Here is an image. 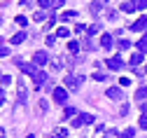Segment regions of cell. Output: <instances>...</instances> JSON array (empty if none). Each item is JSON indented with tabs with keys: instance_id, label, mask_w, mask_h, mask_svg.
<instances>
[{
	"instance_id": "obj_1",
	"label": "cell",
	"mask_w": 147,
	"mask_h": 138,
	"mask_svg": "<svg viewBox=\"0 0 147 138\" xmlns=\"http://www.w3.org/2000/svg\"><path fill=\"white\" fill-rule=\"evenodd\" d=\"M82 82H84V75H75V73H68V75L63 77V84H65V89H70V91L80 89V87H82Z\"/></svg>"
},
{
	"instance_id": "obj_2",
	"label": "cell",
	"mask_w": 147,
	"mask_h": 138,
	"mask_svg": "<svg viewBox=\"0 0 147 138\" xmlns=\"http://www.w3.org/2000/svg\"><path fill=\"white\" fill-rule=\"evenodd\" d=\"M84 124H94V115L84 112V115H77L75 120H72V126H75V129H80V126H84Z\"/></svg>"
},
{
	"instance_id": "obj_3",
	"label": "cell",
	"mask_w": 147,
	"mask_h": 138,
	"mask_svg": "<svg viewBox=\"0 0 147 138\" xmlns=\"http://www.w3.org/2000/svg\"><path fill=\"white\" fill-rule=\"evenodd\" d=\"M54 101H56L59 105H63L68 101V89L65 87H56V89H54Z\"/></svg>"
},
{
	"instance_id": "obj_4",
	"label": "cell",
	"mask_w": 147,
	"mask_h": 138,
	"mask_svg": "<svg viewBox=\"0 0 147 138\" xmlns=\"http://www.w3.org/2000/svg\"><path fill=\"white\" fill-rule=\"evenodd\" d=\"M33 63H35V66H47V63H49L47 52H35V54H33Z\"/></svg>"
},
{
	"instance_id": "obj_5",
	"label": "cell",
	"mask_w": 147,
	"mask_h": 138,
	"mask_svg": "<svg viewBox=\"0 0 147 138\" xmlns=\"http://www.w3.org/2000/svg\"><path fill=\"white\" fill-rule=\"evenodd\" d=\"M33 82H35V87H42V84H47L49 82V77H47V73L45 70H38L33 75Z\"/></svg>"
},
{
	"instance_id": "obj_6",
	"label": "cell",
	"mask_w": 147,
	"mask_h": 138,
	"mask_svg": "<svg viewBox=\"0 0 147 138\" xmlns=\"http://www.w3.org/2000/svg\"><path fill=\"white\" fill-rule=\"evenodd\" d=\"M105 94H107V98H112V101H121V98H124V91L119 87H110Z\"/></svg>"
},
{
	"instance_id": "obj_7",
	"label": "cell",
	"mask_w": 147,
	"mask_h": 138,
	"mask_svg": "<svg viewBox=\"0 0 147 138\" xmlns=\"http://www.w3.org/2000/svg\"><path fill=\"white\" fill-rule=\"evenodd\" d=\"M145 28H147V16H140L138 21L131 24V31H136V33H140V31H145Z\"/></svg>"
},
{
	"instance_id": "obj_8",
	"label": "cell",
	"mask_w": 147,
	"mask_h": 138,
	"mask_svg": "<svg viewBox=\"0 0 147 138\" xmlns=\"http://www.w3.org/2000/svg\"><path fill=\"white\" fill-rule=\"evenodd\" d=\"M107 68H112V70H121L124 68V61L119 56H112V58H107Z\"/></svg>"
},
{
	"instance_id": "obj_9",
	"label": "cell",
	"mask_w": 147,
	"mask_h": 138,
	"mask_svg": "<svg viewBox=\"0 0 147 138\" xmlns=\"http://www.w3.org/2000/svg\"><path fill=\"white\" fill-rule=\"evenodd\" d=\"M26 98H28V89H26V82L19 80V103H26Z\"/></svg>"
},
{
	"instance_id": "obj_10",
	"label": "cell",
	"mask_w": 147,
	"mask_h": 138,
	"mask_svg": "<svg viewBox=\"0 0 147 138\" xmlns=\"http://www.w3.org/2000/svg\"><path fill=\"white\" fill-rule=\"evenodd\" d=\"M100 47H103V49H110V47H112V35H110V33L100 35Z\"/></svg>"
},
{
	"instance_id": "obj_11",
	"label": "cell",
	"mask_w": 147,
	"mask_h": 138,
	"mask_svg": "<svg viewBox=\"0 0 147 138\" xmlns=\"http://www.w3.org/2000/svg\"><path fill=\"white\" fill-rule=\"evenodd\" d=\"M24 40H26V31H19L16 35H12V40H9V42H12V45H21Z\"/></svg>"
},
{
	"instance_id": "obj_12",
	"label": "cell",
	"mask_w": 147,
	"mask_h": 138,
	"mask_svg": "<svg viewBox=\"0 0 147 138\" xmlns=\"http://www.w3.org/2000/svg\"><path fill=\"white\" fill-rule=\"evenodd\" d=\"M136 47H138V52H140V54H147V33L138 40V45H136Z\"/></svg>"
},
{
	"instance_id": "obj_13",
	"label": "cell",
	"mask_w": 147,
	"mask_h": 138,
	"mask_svg": "<svg viewBox=\"0 0 147 138\" xmlns=\"http://www.w3.org/2000/svg\"><path fill=\"white\" fill-rule=\"evenodd\" d=\"M75 16H77V12H75V10H65V12L61 14V21H72Z\"/></svg>"
},
{
	"instance_id": "obj_14",
	"label": "cell",
	"mask_w": 147,
	"mask_h": 138,
	"mask_svg": "<svg viewBox=\"0 0 147 138\" xmlns=\"http://www.w3.org/2000/svg\"><path fill=\"white\" fill-rule=\"evenodd\" d=\"M142 58H145V56H142L140 52H138V54H133V56H131V66H133V68H138V66L142 63Z\"/></svg>"
},
{
	"instance_id": "obj_15",
	"label": "cell",
	"mask_w": 147,
	"mask_h": 138,
	"mask_svg": "<svg viewBox=\"0 0 147 138\" xmlns=\"http://www.w3.org/2000/svg\"><path fill=\"white\" fill-rule=\"evenodd\" d=\"M145 98H147V87H140L136 91V101H145Z\"/></svg>"
},
{
	"instance_id": "obj_16",
	"label": "cell",
	"mask_w": 147,
	"mask_h": 138,
	"mask_svg": "<svg viewBox=\"0 0 147 138\" xmlns=\"http://www.w3.org/2000/svg\"><path fill=\"white\" fill-rule=\"evenodd\" d=\"M89 10H91V14H98V12L103 10V3H100V0H98V3H91V5H89Z\"/></svg>"
},
{
	"instance_id": "obj_17",
	"label": "cell",
	"mask_w": 147,
	"mask_h": 138,
	"mask_svg": "<svg viewBox=\"0 0 147 138\" xmlns=\"http://www.w3.org/2000/svg\"><path fill=\"white\" fill-rule=\"evenodd\" d=\"M68 52H70V54H77V52H80V42L70 40V42H68Z\"/></svg>"
},
{
	"instance_id": "obj_18",
	"label": "cell",
	"mask_w": 147,
	"mask_h": 138,
	"mask_svg": "<svg viewBox=\"0 0 147 138\" xmlns=\"http://www.w3.org/2000/svg\"><path fill=\"white\" fill-rule=\"evenodd\" d=\"M121 10H124V12H136V5H133V0H128V3H121Z\"/></svg>"
},
{
	"instance_id": "obj_19",
	"label": "cell",
	"mask_w": 147,
	"mask_h": 138,
	"mask_svg": "<svg viewBox=\"0 0 147 138\" xmlns=\"http://www.w3.org/2000/svg\"><path fill=\"white\" fill-rule=\"evenodd\" d=\"M47 16H49V14H47L45 10H42V12H35V14H33V19H35V21H45Z\"/></svg>"
},
{
	"instance_id": "obj_20",
	"label": "cell",
	"mask_w": 147,
	"mask_h": 138,
	"mask_svg": "<svg viewBox=\"0 0 147 138\" xmlns=\"http://www.w3.org/2000/svg\"><path fill=\"white\" fill-rule=\"evenodd\" d=\"M56 37H70V31H68L65 26H61V28L56 31Z\"/></svg>"
},
{
	"instance_id": "obj_21",
	"label": "cell",
	"mask_w": 147,
	"mask_h": 138,
	"mask_svg": "<svg viewBox=\"0 0 147 138\" xmlns=\"http://www.w3.org/2000/svg\"><path fill=\"white\" fill-rule=\"evenodd\" d=\"M75 115H77V108H72V105H68L63 112V117H75Z\"/></svg>"
},
{
	"instance_id": "obj_22",
	"label": "cell",
	"mask_w": 147,
	"mask_h": 138,
	"mask_svg": "<svg viewBox=\"0 0 147 138\" xmlns=\"http://www.w3.org/2000/svg\"><path fill=\"white\" fill-rule=\"evenodd\" d=\"M82 47H84V49H94L96 45H94V40H91V37H84V42H82Z\"/></svg>"
},
{
	"instance_id": "obj_23",
	"label": "cell",
	"mask_w": 147,
	"mask_h": 138,
	"mask_svg": "<svg viewBox=\"0 0 147 138\" xmlns=\"http://www.w3.org/2000/svg\"><path fill=\"white\" fill-rule=\"evenodd\" d=\"M136 10H147V0H133Z\"/></svg>"
},
{
	"instance_id": "obj_24",
	"label": "cell",
	"mask_w": 147,
	"mask_h": 138,
	"mask_svg": "<svg viewBox=\"0 0 147 138\" xmlns=\"http://www.w3.org/2000/svg\"><path fill=\"white\" fill-rule=\"evenodd\" d=\"M98 31H100V24H94V26H89V28H86V33H89V35H96Z\"/></svg>"
},
{
	"instance_id": "obj_25",
	"label": "cell",
	"mask_w": 147,
	"mask_h": 138,
	"mask_svg": "<svg viewBox=\"0 0 147 138\" xmlns=\"http://www.w3.org/2000/svg\"><path fill=\"white\" fill-rule=\"evenodd\" d=\"M103 138H119V131L110 129V131H105V133H103Z\"/></svg>"
},
{
	"instance_id": "obj_26",
	"label": "cell",
	"mask_w": 147,
	"mask_h": 138,
	"mask_svg": "<svg viewBox=\"0 0 147 138\" xmlns=\"http://www.w3.org/2000/svg\"><path fill=\"white\" fill-rule=\"evenodd\" d=\"M61 66H63V58H54V61H51V68L54 70H61Z\"/></svg>"
},
{
	"instance_id": "obj_27",
	"label": "cell",
	"mask_w": 147,
	"mask_h": 138,
	"mask_svg": "<svg viewBox=\"0 0 147 138\" xmlns=\"http://www.w3.org/2000/svg\"><path fill=\"white\" fill-rule=\"evenodd\" d=\"M121 136H124V138H133V136H136V129H124Z\"/></svg>"
},
{
	"instance_id": "obj_28",
	"label": "cell",
	"mask_w": 147,
	"mask_h": 138,
	"mask_svg": "<svg viewBox=\"0 0 147 138\" xmlns=\"http://www.w3.org/2000/svg\"><path fill=\"white\" fill-rule=\"evenodd\" d=\"M63 5H65V0H51V10H59Z\"/></svg>"
},
{
	"instance_id": "obj_29",
	"label": "cell",
	"mask_w": 147,
	"mask_h": 138,
	"mask_svg": "<svg viewBox=\"0 0 147 138\" xmlns=\"http://www.w3.org/2000/svg\"><path fill=\"white\" fill-rule=\"evenodd\" d=\"M0 84H5V87L12 84V77H9V75H0Z\"/></svg>"
},
{
	"instance_id": "obj_30",
	"label": "cell",
	"mask_w": 147,
	"mask_h": 138,
	"mask_svg": "<svg viewBox=\"0 0 147 138\" xmlns=\"http://www.w3.org/2000/svg\"><path fill=\"white\" fill-rule=\"evenodd\" d=\"M94 80L103 82V80H107V75H105V73H94Z\"/></svg>"
},
{
	"instance_id": "obj_31",
	"label": "cell",
	"mask_w": 147,
	"mask_h": 138,
	"mask_svg": "<svg viewBox=\"0 0 147 138\" xmlns=\"http://www.w3.org/2000/svg\"><path fill=\"white\" fill-rule=\"evenodd\" d=\"M5 56H9V49L5 45H0V58H5Z\"/></svg>"
},
{
	"instance_id": "obj_32",
	"label": "cell",
	"mask_w": 147,
	"mask_h": 138,
	"mask_svg": "<svg viewBox=\"0 0 147 138\" xmlns=\"http://www.w3.org/2000/svg\"><path fill=\"white\" fill-rule=\"evenodd\" d=\"M128 47H131V42H128V40H119V49H121V52L128 49Z\"/></svg>"
},
{
	"instance_id": "obj_33",
	"label": "cell",
	"mask_w": 147,
	"mask_h": 138,
	"mask_svg": "<svg viewBox=\"0 0 147 138\" xmlns=\"http://www.w3.org/2000/svg\"><path fill=\"white\" fill-rule=\"evenodd\" d=\"M38 3H40V7H42V10H47V7H51V0H38Z\"/></svg>"
},
{
	"instance_id": "obj_34",
	"label": "cell",
	"mask_w": 147,
	"mask_h": 138,
	"mask_svg": "<svg viewBox=\"0 0 147 138\" xmlns=\"http://www.w3.org/2000/svg\"><path fill=\"white\" fill-rule=\"evenodd\" d=\"M138 124H140V129H147V115L140 117V122H138Z\"/></svg>"
},
{
	"instance_id": "obj_35",
	"label": "cell",
	"mask_w": 147,
	"mask_h": 138,
	"mask_svg": "<svg viewBox=\"0 0 147 138\" xmlns=\"http://www.w3.org/2000/svg\"><path fill=\"white\" fill-rule=\"evenodd\" d=\"M16 24H19V26H26L28 19H26V16H16Z\"/></svg>"
},
{
	"instance_id": "obj_36",
	"label": "cell",
	"mask_w": 147,
	"mask_h": 138,
	"mask_svg": "<svg viewBox=\"0 0 147 138\" xmlns=\"http://www.w3.org/2000/svg\"><path fill=\"white\" fill-rule=\"evenodd\" d=\"M75 33H86V26H84V24H77V26H75Z\"/></svg>"
},
{
	"instance_id": "obj_37",
	"label": "cell",
	"mask_w": 147,
	"mask_h": 138,
	"mask_svg": "<svg viewBox=\"0 0 147 138\" xmlns=\"http://www.w3.org/2000/svg\"><path fill=\"white\" fill-rule=\"evenodd\" d=\"M65 136H68V129H59L56 131V138H65Z\"/></svg>"
},
{
	"instance_id": "obj_38",
	"label": "cell",
	"mask_w": 147,
	"mask_h": 138,
	"mask_svg": "<svg viewBox=\"0 0 147 138\" xmlns=\"http://www.w3.org/2000/svg\"><path fill=\"white\" fill-rule=\"evenodd\" d=\"M128 84H131V80H128V77H121V80H119V87H128Z\"/></svg>"
},
{
	"instance_id": "obj_39",
	"label": "cell",
	"mask_w": 147,
	"mask_h": 138,
	"mask_svg": "<svg viewBox=\"0 0 147 138\" xmlns=\"http://www.w3.org/2000/svg\"><path fill=\"white\" fill-rule=\"evenodd\" d=\"M119 115H121V117H126V115H128V105H126V103L121 105V110H119Z\"/></svg>"
},
{
	"instance_id": "obj_40",
	"label": "cell",
	"mask_w": 147,
	"mask_h": 138,
	"mask_svg": "<svg viewBox=\"0 0 147 138\" xmlns=\"http://www.w3.org/2000/svg\"><path fill=\"white\" fill-rule=\"evenodd\" d=\"M140 108H142V115H147V103H142Z\"/></svg>"
},
{
	"instance_id": "obj_41",
	"label": "cell",
	"mask_w": 147,
	"mask_h": 138,
	"mask_svg": "<svg viewBox=\"0 0 147 138\" xmlns=\"http://www.w3.org/2000/svg\"><path fill=\"white\" fill-rule=\"evenodd\" d=\"M0 138H7V136H5V131H3V129H0Z\"/></svg>"
},
{
	"instance_id": "obj_42",
	"label": "cell",
	"mask_w": 147,
	"mask_h": 138,
	"mask_svg": "<svg viewBox=\"0 0 147 138\" xmlns=\"http://www.w3.org/2000/svg\"><path fill=\"white\" fill-rule=\"evenodd\" d=\"M100 3H110V0H100Z\"/></svg>"
},
{
	"instance_id": "obj_43",
	"label": "cell",
	"mask_w": 147,
	"mask_h": 138,
	"mask_svg": "<svg viewBox=\"0 0 147 138\" xmlns=\"http://www.w3.org/2000/svg\"><path fill=\"white\" fill-rule=\"evenodd\" d=\"M26 138H35V136H26Z\"/></svg>"
},
{
	"instance_id": "obj_44",
	"label": "cell",
	"mask_w": 147,
	"mask_h": 138,
	"mask_svg": "<svg viewBox=\"0 0 147 138\" xmlns=\"http://www.w3.org/2000/svg\"><path fill=\"white\" fill-rule=\"evenodd\" d=\"M145 75H147V66H145Z\"/></svg>"
},
{
	"instance_id": "obj_45",
	"label": "cell",
	"mask_w": 147,
	"mask_h": 138,
	"mask_svg": "<svg viewBox=\"0 0 147 138\" xmlns=\"http://www.w3.org/2000/svg\"><path fill=\"white\" fill-rule=\"evenodd\" d=\"M51 138H56V136H51Z\"/></svg>"
}]
</instances>
